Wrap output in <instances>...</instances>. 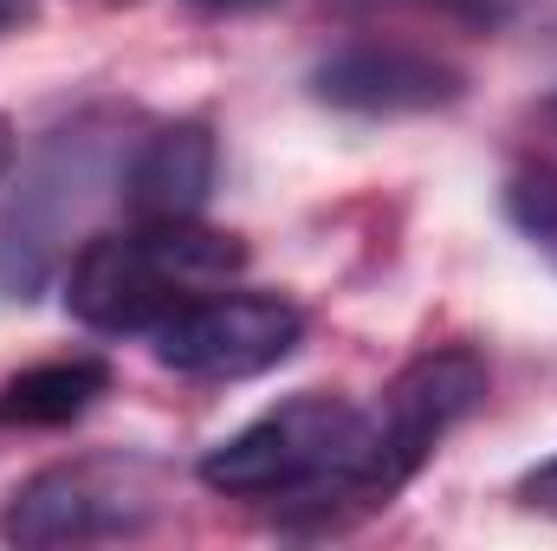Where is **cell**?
<instances>
[{"label":"cell","instance_id":"obj_1","mask_svg":"<svg viewBox=\"0 0 557 551\" xmlns=\"http://www.w3.org/2000/svg\"><path fill=\"white\" fill-rule=\"evenodd\" d=\"M363 454H370V409L305 390L253 415L240 434L214 441L195 474L227 500H278L337 519L363 513Z\"/></svg>","mask_w":557,"mask_h":551},{"label":"cell","instance_id":"obj_2","mask_svg":"<svg viewBox=\"0 0 557 551\" xmlns=\"http://www.w3.org/2000/svg\"><path fill=\"white\" fill-rule=\"evenodd\" d=\"M247 267V247L201 221H137L117 234H85L65 267V311L85 331L131 338L156 331L182 298Z\"/></svg>","mask_w":557,"mask_h":551},{"label":"cell","instance_id":"obj_3","mask_svg":"<svg viewBox=\"0 0 557 551\" xmlns=\"http://www.w3.org/2000/svg\"><path fill=\"white\" fill-rule=\"evenodd\" d=\"M117 175H124V162H117V137L104 118H78L39 143L20 188L0 208V298L7 305H26L46 292L72 234L85 228L91 201L104 188H117Z\"/></svg>","mask_w":557,"mask_h":551},{"label":"cell","instance_id":"obj_4","mask_svg":"<svg viewBox=\"0 0 557 551\" xmlns=\"http://www.w3.org/2000/svg\"><path fill=\"white\" fill-rule=\"evenodd\" d=\"M486 403V364L473 351H421L416 364H403L383 390V403L370 409V454H363V513L389 506L428 454Z\"/></svg>","mask_w":557,"mask_h":551},{"label":"cell","instance_id":"obj_5","mask_svg":"<svg viewBox=\"0 0 557 551\" xmlns=\"http://www.w3.org/2000/svg\"><path fill=\"white\" fill-rule=\"evenodd\" d=\"M156 513L149 500V474L124 454H78V461H52L39 474H26L7 506H0V539L26 551L46 546H98V539H124Z\"/></svg>","mask_w":557,"mask_h":551},{"label":"cell","instance_id":"obj_6","mask_svg":"<svg viewBox=\"0 0 557 551\" xmlns=\"http://www.w3.org/2000/svg\"><path fill=\"white\" fill-rule=\"evenodd\" d=\"M298 344H305V311L278 292H195L149 331L162 370L208 383L278 370Z\"/></svg>","mask_w":557,"mask_h":551},{"label":"cell","instance_id":"obj_7","mask_svg":"<svg viewBox=\"0 0 557 551\" xmlns=\"http://www.w3.org/2000/svg\"><path fill=\"white\" fill-rule=\"evenodd\" d=\"M311 98L344 111V118H421V111H447L467 98V72L403 46V39H350L337 52H324L311 65Z\"/></svg>","mask_w":557,"mask_h":551},{"label":"cell","instance_id":"obj_8","mask_svg":"<svg viewBox=\"0 0 557 551\" xmlns=\"http://www.w3.org/2000/svg\"><path fill=\"white\" fill-rule=\"evenodd\" d=\"M214 175H221L214 131L201 118H175V124H156L131 149L117 195L131 201L137 221H195L214 195Z\"/></svg>","mask_w":557,"mask_h":551},{"label":"cell","instance_id":"obj_9","mask_svg":"<svg viewBox=\"0 0 557 551\" xmlns=\"http://www.w3.org/2000/svg\"><path fill=\"white\" fill-rule=\"evenodd\" d=\"M98 396H111L104 357H46L0 383V428H65Z\"/></svg>","mask_w":557,"mask_h":551},{"label":"cell","instance_id":"obj_10","mask_svg":"<svg viewBox=\"0 0 557 551\" xmlns=\"http://www.w3.org/2000/svg\"><path fill=\"white\" fill-rule=\"evenodd\" d=\"M506 221L557 267V162H525L506 175Z\"/></svg>","mask_w":557,"mask_h":551},{"label":"cell","instance_id":"obj_11","mask_svg":"<svg viewBox=\"0 0 557 551\" xmlns=\"http://www.w3.org/2000/svg\"><path fill=\"white\" fill-rule=\"evenodd\" d=\"M519 506H532V513H557V454L519 480Z\"/></svg>","mask_w":557,"mask_h":551},{"label":"cell","instance_id":"obj_12","mask_svg":"<svg viewBox=\"0 0 557 551\" xmlns=\"http://www.w3.org/2000/svg\"><path fill=\"white\" fill-rule=\"evenodd\" d=\"M434 7H447V13H473V20H493V13H506L512 0H434Z\"/></svg>","mask_w":557,"mask_h":551},{"label":"cell","instance_id":"obj_13","mask_svg":"<svg viewBox=\"0 0 557 551\" xmlns=\"http://www.w3.org/2000/svg\"><path fill=\"white\" fill-rule=\"evenodd\" d=\"M195 7H208V13H253V7H273V0H195Z\"/></svg>","mask_w":557,"mask_h":551},{"label":"cell","instance_id":"obj_14","mask_svg":"<svg viewBox=\"0 0 557 551\" xmlns=\"http://www.w3.org/2000/svg\"><path fill=\"white\" fill-rule=\"evenodd\" d=\"M26 13H33V0H0V33H7V26H20Z\"/></svg>","mask_w":557,"mask_h":551},{"label":"cell","instance_id":"obj_15","mask_svg":"<svg viewBox=\"0 0 557 551\" xmlns=\"http://www.w3.org/2000/svg\"><path fill=\"white\" fill-rule=\"evenodd\" d=\"M7 162H13V124L0 118V175H7Z\"/></svg>","mask_w":557,"mask_h":551},{"label":"cell","instance_id":"obj_16","mask_svg":"<svg viewBox=\"0 0 557 551\" xmlns=\"http://www.w3.org/2000/svg\"><path fill=\"white\" fill-rule=\"evenodd\" d=\"M552 118H557V98H552Z\"/></svg>","mask_w":557,"mask_h":551}]
</instances>
